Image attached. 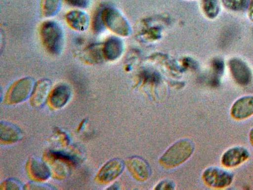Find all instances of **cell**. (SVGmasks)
I'll use <instances>...</instances> for the list:
<instances>
[{"label": "cell", "mask_w": 253, "mask_h": 190, "mask_svg": "<svg viewBox=\"0 0 253 190\" xmlns=\"http://www.w3.org/2000/svg\"><path fill=\"white\" fill-rule=\"evenodd\" d=\"M202 178L204 183L208 187L222 189L231 185L234 176L229 171L221 168L211 166L205 170Z\"/></svg>", "instance_id": "obj_4"}, {"label": "cell", "mask_w": 253, "mask_h": 190, "mask_svg": "<svg viewBox=\"0 0 253 190\" xmlns=\"http://www.w3.org/2000/svg\"><path fill=\"white\" fill-rule=\"evenodd\" d=\"M61 4V0H42L41 12L45 17L55 15L58 11Z\"/></svg>", "instance_id": "obj_18"}, {"label": "cell", "mask_w": 253, "mask_h": 190, "mask_svg": "<svg viewBox=\"0 0 253 190\" xmlns=\"http://www.w3.org/2000/svg\"><path fill=\"white\" fill-rule=\"evenodd\" d=\"M69 5L78 8H85L88 7L90 0H64Z\"/></svg>", "instance_id": "obj_22"}, {"label": "cell", "mask_w": 253, "mask_h": 190, "mask_svg": "<svg viewBox=\"0 0 253 190\" xmlns=\"http://www.w3.org/2000/svg\"><path fill=\"white\" fill-rule=\"evenodd\" d=\"M174 189L173 183L169 180H164L156 187L157 190H173Z\"/></svg>", "instance_id": "obj_25"}, {"label": "cell", "mask_w": 253, "mask_h": 190, "mask_svg": "<svg viewBox=\"0 0 253 190\" xmlns=\"http://www.w3.org/2000/svg\"><path fill=\"white\" fill-rule=\"evenodd\" d=\"M212 67L216 74H222L224 68V62L221 59L216 58L212 62Z\"/></svg>", "instance_id": "obj_23"}, {"label": "cell", "mask_w": 253, "mask_h": 190, "mask_svg": "<svg viewBox=\"0 0 253 190\" xmlns=\"http://www.w3.org/2000/svg\"><path fill=\"white\" fill-rule=\"evenodd\" d=\"M202 8L206 16L211 19L216 18L220 11L219 0H202Z\"/></svg>", "instance_id": "obj_19"}, {"label": "cell", "mask_w": 253, "mask_h": 190, "mask_svg": "<svg viewBox=\"0 0 253 190\" xmlns=\"http://www.w3.org/2000/svg\"><path fill=\"white\" fill-rule=\"evenodd\" d=\"M230 114L236 120L246 119L253 115V95L242 96L232 104Z\"/></svg>", "instance_id": "obj_8"}, {"label": "cell", "mask_w": 253, "mask_h": 190, "mask_svg": "<svg viewBox=\"0 0 253 190\" xmlns=\"http://www.w3.org/2000/svg\"><path fill=\"white\" fill-rule=\"evenodd\" d=\"M70 96L71 90L69 86L64 84H60L52 90L49 101L52 106L60 108L66 104Z\"/></svg>", "instance_id": "obj_11"}, {"label": "cell", "mask_w": 253, "mask_h": 190, "mask_svg": "<svg viewBox=\"0 0 253 190\" xmlns=\"http://www.w3.org/2000/svg\"><path fill=\"white\" fill-rule=\"evenodd\" d=\"M123 43L121 39L117 37H109L103 44V51L105 59L113 61L122 55Z\"/></svg>", "instance_id": "obj_10"}, {"label": "cell", "mask_w": 253, "mask_h": 190, "mask_svg": "<svg viewBox=\"0 0 253 190\" xmlns=\"http://www.w3.org/2000/svg\"><path fill=\"white\" fill-rule=\"evenodd\" d=\"M32 175L37 179L45 180L48 179L50 173L46 165L38 159H32L30 164Z\"/></svg>", "instance_id": "obj_17"}, {"label": "cell", "mask_w": 253, "mask_h": 190, "mask_svg": "<svg viewBox=\"0 0 253 190\" xmlns=\"http://www.w3.org/2000/svg\"><path fill=\"white\" fill-rule=\"evenodd\" d=\"M35 83L29 77L21 79L13 83L8 89L6 99L10 103H18L31 95Z\"/></svg>", "instance_id": "obj_5"}, {"label": "cell", "mask_w": 253, "mask_h": 190, "mask_svg": "<svg viewBox=\"0 0 253 190\" xmlns=\"http://www.w3.org/2000/svg\"><path fill=\"white\" fill-rule=\"evenodd\" d=\"M0 134L1 140L6 142H15L22 138V133L17 127L5 122L0 123Z\"/></svg>", "instance_id": "obj_16"}, {"label": "cell", "mask_w": 253, "mask_h": 190, "mask_svg": "<svg viewBox=\"0 0 253 190\" xmlns=\"http://www.w3.org/2000/svg\"><path fill=\"white\" fill-rule=\"evenodd\" d=\"M248 9V17L253 22V0H250Z\"/></svg>", "instance_id": "obj_27"}, {"label": "cell", "mask_w": 253, "mask_h": 190, "mask_svg": "<svg viewBox=\"0 0 253 190\" xmlns=\"http://www.w3.org/2000/svg\"><path fill=\"white\" fill-rule=\"evenodd\" d=\"M102 18L105 26L122 36H128L130 32L128 22L116 8L103 5Z\"/></svg>", "instance_id": "obj_3"}, {"label": "cell", "mask_w": 253, "mask_h": 190, "mask_svg": "<svg viewBox=\"0 0 253 190\" xmlns=\"http://www.w3.org/2000/svg\"><path fill=\"white\" fill-rule=\"evenodd\" d=\"M127 167L137 179L145 180L148 177L149 166L143 160L139 158H131L127 162Z\"/></svg>", "instance_id": "obj_15"}, {"label": "cell", "mask_w": 253, "mask_h": 190, "mask_svg": "<svg viewBox=\"0 0 253 190\" xmlns=\"http://www.w3.org/2000/svg\"><path fill=\"white\" fill-rule=\"evenodd\" d=\"M223 5L234 11H243L248 8L250 0H221Z\"/></svg>", "instance_id": "obj_20"}, {"label": "cell", "mask_w": 253, "mask_h": 190, "mask_svg": "<svg viewBox=\"0 0 253 190\" xmlns=\"http://www.w3.org/2000/svg\"><path fill=\"white\" fill-rule=\"evenodd\" d=\"M83 57L84 60L88 63H100L105 59L103 51V45L93 44L89 45L84 50Z\"/></svg>", "instance_id": "obj_14"}, {"label": "cell", "mask_w": 253, "mask_h": 190, "mask_svg": "<svg viewBox=\"0 0 253 190\" xmlns=\"http://www.w3.org/2000/svg\"><path fill=\"white\" fill-rule=\"evenodd\" d=\"M231 75L236 82L241 86H247L252 81L253 75L248 65L242 59L234 57L228 62Z\"/></svg>", "instance_id": "obj_6"}, {"label": "cell", "mask_w": 253, "mask_h": 190, "mask_svg": "<svg viewBox=\"0 0 253 190\" xmlns=\"http://www.w3.org/2000/svg\"><path fill=\"white\" fill-rule=\"evenodd\" d=\"M4 189L6 190H19L21 189L20 184L12 179H9L4 183Z\"/></svg>", "instance_id": "obj_26"}, {"label": "cell", "mask_w": 253, "mask_h": 190, "mask_svg": "<svg viewBox=\"0 0 253 190\" xmlns=\"http://www.w3.org/2000/svg\"><path fill=\"white\" fill-rule=\"evenodd\" d=\"M40 36L46 50L51 54L58 55L62 50L64 34L61 27L53 21L43 22L40 28Z\"/></svg>", "instance_id": "obj_1"}, {"label": "cell", "mask_w": 253, "mask_h": 190, "mask_svg": "<svg viewBox=\"0 0 253 190\" xmlns=\"http://www.w3.org/2000/svg\"><path fill=\"white\" fill-rule=\"evenodd\" d=\"M103 5L100 6L95 11L92 20V29L93 32L98 34L101 33L105 25L102 18Z\"/></svg>", "instance_id": "obj_21"}, {"label": "cell", "mask_w": 253, "mask_h": 190, "mask_svg": "<svg viewBox=\"0 0 253 190\" xmlns=\"http://www.w3.org/2000/svg\"><path fill=\"white\" fill-rule=\"evenodd\" d=\"M52 154L55 157L61 159L68 162L75 164L76 163V159L74 157L70 155L61 152H52Z\"/></svg>", "instance_id": "obj_24"}, {"label": "cell", "mask_w": 253, "mask_h": 190, "mask_svg": "<svg viewBox=\"0 0 253 190\" xmlns=\"http://www.w3.org/2000/svg\"><path fill=\"white\" fill-rule=\"evenodd\" d=\"M250 153L245 147L235 146L228 148L221 157V164L225 167H236L247 161Z\"/></svg>", "instance_id": "obj_7"}, {"label": "cell", "mask_w": 253, "mask_h": 190, "mask_svg": "<svg viewBox=\"0 0 253 190\" xmlns=\"http://www.w3.org/2000/svg\"><path fill=\"white\" fill-rule=\"evenodd\" d=\"M194 150V144L188 139H183L172 145L162 156L160 163L164 167L177 166L187 160Z\"/></svg>", "instance_id": "obj_2"}, {"label": "cell", "mask_w": 253, "mask_h": 190, "mask_svg": "<svg viewBox=\"0 0 253 190\" xmlns=\"http://www.w3.org/2000/svg\"><path fill=\"white\" fill-rule=\"evenodd\" d=\"M68 25L73 29L84 31L87 27L89 19L87 15L79 10H73L68 12L65 16Z\"/></svg>", "instance_id": "obj_12"}, {"label": "cell", "mask_w": 253, "mask_h": 190, "mask_svg": "<svg viewBox=\"0 0 253 190\" xmlns=\"http://www.w3.org/2000/svg\"><path fill=\"white\" fill-rule=\"evenodd\" d=\"M249 140L251 145L253 148V127L250 130L249 134Z\"/></svg>", "instance_id": "obj_28"}, {"label": "cell", "mask_w": 253, "mask_h": 190, "mask_svg": "<svg viewBox=\"0 0 253 190\" xmlns=\"http://www.w3.org/2000/svg\"><path fill=\"white\" fill-rule=\"evenodd\" d=\"M51 85L48 79H42L35 83L31 95V102L35 106L42 105L45 99Z\"/></svg>", "instance_id": "obj_13"}, {"label": "cell", "mask_w": 253, "mask_h": 190, "mask_svg": "<svg viewBox=\"0 0 253 190\" xmlns=\"http://www.w3.org/2000/svg\"><path fill=\"white\" fill-rule=\"evenodd\" d=\"M123 163L118 159H113L107 162L100 169L98 177L104 183L109 182L116 179L122 172Z\"/></svg>", "instance_id": "obj_9"}]
</instances>
